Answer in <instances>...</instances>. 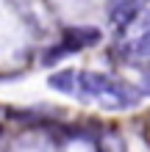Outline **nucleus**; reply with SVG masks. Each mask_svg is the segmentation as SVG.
I'll return each instance as SVG.
<instances>
[{
  "label": "nucleus",
  "mask_w": 150,
  "mask_h": 152,
  "mask_svg": "<svg viewBox=\"0 0 150 152\" xmlns=\"http://www.w3.org/2000/svg\"><path fill=\"white\" fill-rule=\"evenodd\" d=\"M75 94L81 97H114V108H134L142 100V91L125 80H114L98 72H75Z\"/></svg>",
  "instance_id": "1"
},
{
  "label": "nucleus",
  "mask_w": 150,
  "mask_h": 152,
  "mask_svg": "<svg viewBox=\"0 0 150 152\" xmlns=\"http://www.w3.org/2000/svg\"><path fill=\"white\" fill-rule=\"evenodd\" d=\"M100 42V31L98 28H69L64 31V36H61L58 47L67 53V56H72V53L83 50V47H92V44Z\"/></svg>",
  "instance_id": "2"
},
{
  "label": "nucleus",
  "mask_w": 150,
  "mask_h": 152,
  "mask_svg": "<svg viewBox=\"0 0 150 152\" xmlns=\"http://www.w3.org/2000/svg\"><path fill=\"white\" fill-rule=\"evenodd\" d=\"M147 6V0H109V17L117 28H128Z\"/></svg>",
  "instance_id": "3"
},
{
  "label": "nucleus",
  "mask_w": 150,
  "mask_h": 152,
  "mask_svg": "<svg viewBox=\"0 0 150 152\" xmlns=\"http://www.w3.org/2000/svg\"><path fill=\"white\" fill-rule=\"evenodd\" d=\"M47 83H50V88H58V91H64V94H75V72H69V69L50 75Z\"/></svg>",
  "instance_id": "4"
},
{
  "label": "nucleus",
  "mask_w": 150,
  "mask_h": 152,
  "mask_svg": "<svg viewBox=\"0 0 150 152\" xmlns=\"http://www.w3.org/2000/svg\"><path fill=\"white\" fill-rule=\"evenodd\" d=\"M128 53H134L136 58H150V31H145L136 42L128 44Z\"/></svg>",
  "instance_id": "5"
},
{
  "label": "nucleus",
  "mask_w": 150,
  "mask_h": 152,
  "mask_svg": "<svg viewBox=\"0 0 150 152\" xmlns=\"http://www.w3.org/2000/svg\"><path fill=\"white\" fill-rule=\"evenodd\" d=\"M142 86H145V91L150 94V69H147V72L142 75Z\"/></svg>",
  "instance_id": "6"
},
{
  "label": "nucleus",
  "mask_w": 150,
  "mask_h": 152,
  "mask_svg": "<svg viewBox=\"0 0 150 152\" xmlns=\"http://www.w3.org/2000/svg\"><path fill=\"white\" fill-rule=\"evenodd\" d=\"M142 28H145V31H150V8H147V14L142 17Z\"/></svg>",
  "instance_id": "7"
}]
</instances>
